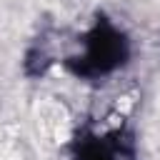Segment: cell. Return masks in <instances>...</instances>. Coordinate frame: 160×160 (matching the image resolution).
Instances as JSON below:
<instances>
[{
	"instance_id": "obj_1",
	"label": "cell",
	"mask_w": 160,
	"mask_h": 160,
	"mask_svg": "<svg viewBox=\"0 0 160 160\" xmlns=\"http://www.w3.org/2000/svg\"><path fill=\"white\" fill-rule=\"evenodd\" d=\"M130 58L128 35L105 15H98L92 28L80 38V52L62 60L70 75L80 80H102L120 70Z\"/></svg>"
},
{
	"instance_id": "obj_2",
	"label": "cell",
	"mask_w": 160,
	"mask_h": 160,
	"mask_svg": "<svg viewBox=\"0 0 160 160\" xmlns=\"http://www.w3.org/2000/svg\"><path fill=\"white\" fill-rule=\"evenodd\" d=\"M72 160H138L135 140L122 128L108 130L102 135L82 132L75 140Z\"/></svg>"
}]
</instances>
